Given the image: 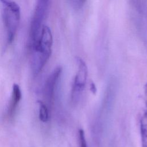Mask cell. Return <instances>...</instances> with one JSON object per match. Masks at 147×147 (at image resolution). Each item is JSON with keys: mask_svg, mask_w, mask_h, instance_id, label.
<instances>
[{"mask_svg": "<svg viewBox=\"0 0 147 147\" xmlns=\"http://www.w3.org/2000/svg\"><path fill=\"white\" fill-rule=\"evenodd\" d=\"M53 44L51 30L49 26L44 25L40 37L36 43L31 45V65L34 76L37 75L42 69L49 59Z\"/></svg>", "mask_w": 147, "mask_h": 147, "instance_id": "1", "label": "cell"}, {"mask_svg": "<svg viewBox=\"0 0 147 147\" xmlns=\"http://www.w3.org/2000/svg\"><path fill=\"white\" fill-rule=\"evenodd\" d=\"M2 5V20L9 44L13 42L17 33L21 18L20 7L13 1H1Z\"/></svg>", "mask_w": 147, "mask_h": 147, "instance_id": "2", "label": "cell"}, {"mask_svg": "<svg viewBox=\"0 0 147 147\" xmlns=\"http://www.w3.org/2000/svg\"><path fill=\"white\" fill-rule=\"evenodd\" d=\"M49 6V1L39 0L36 2L30 25L29 37L31 45L36 43L40 37Z\"/></svg>", "mask_w": 147, "mask_h": 147, "instance_id": "3", "label": "cell"}, {"mask_svg": "<svg viewBox=\"0 0 147 147\" xmlns=\"http://www.w3.org/2000/svg\"><path fill=\"white\" fill-rule=\"evenodd\" d=\"M76 60L78 63V69L75 76L72 86V97L73 99L78 95L84 88L88 74L87 67L83 60L79 57H76Z\"/></svg>", "mask_w": 147, "mask_h": 147, "instance_id": "4", "label": "cell"}, {"mask_svg": "<svg viewBox=\"0 0 147 147\" xmlns=\"http://www.w3.org/2000/svg\"><path fill=\"white\" fill-rule=\"evenodd\" d=\"M61 67L58 66L56 67L49 74L45 81L44 88V94L45 99L49 105L52 104L53 100L55 87L61 74Z\"/></svg>", "mask_w": 147, "mask_h": 147, "instance_id": "5", "label": "cell"}, {"mask_svg": "<svg viewBox=\"0 0 147 147\" xmlns=\"http://www.w3.org/2000/svg\"><path fill=\"white\" fill-rule=\"evenodd\" d=\"M22 98L21 90L20 86L17 83H14L12 86L11 98L8 106L7 114L9 116H13Z\"/></svg>", "mask_w": 147, "mask_h": 147, "instance_id": "6", "label": "cell"}, {"mask_svg": "<svg viewBox=\"0 0 147 147\" xmlns=\"http://www.w3.org/2000/svg\"><path fill=\"white\" fill-rule=\"evenodd\" d=\"M38 117L42 122H47L49 118V110L47 106L42 101L38 100Z\"/></svg>", "mask_w": 147, "mask_h": 147, "instance_id": "7", "label": "cell"}, {"mask_svg": "<svg viewBox=\"0 0 147 147\" xmlns=\"http://www.w3.org/2000/svg\"><path fill=\"white\" fill-rule=\"evenodd\" d=\"M79 147H87L84 132L83 129L79 130Z\"/></svg>", "mask_w": 147, "mask_h": 147, "instance_id": "8", "label": "cell"}, {"mask_svg": "<svg viewBox=\"0 0 147 147\" xmlns=\"http://www.w3.org/2000/svg\"><path fill=\"white\" fill-rule=\"evenodd\" d=\"M144 89H145V104L146 106V111H145L144 117L147 118V83H146V84L145 85L144 87Z\"/></svg>", "mask_w": 147, "mask_h": 147, "instance_id": "9", "label": "cell"}, {"mask_svg": "<svg viewBox=\"0 0 147 147\" xmlns=\"http://www.w3.org/2000/svg\"><path fill=\"white\" fill-rule=\"evenodd\" d=\"M90 90L93 94H95L96 92V88L95 84L93 82H91V83L90 84Z\"/></svg>", "mask_w": 147, "mask_h": 147, "instance_id": "10", "label": "cell"}]
</instances>
